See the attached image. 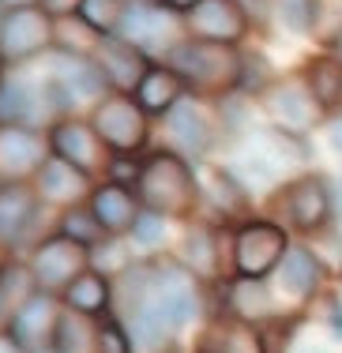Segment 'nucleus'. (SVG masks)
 <instances>
[{
    "mask_svg": "<svg viewBox=\"0 0 342 353\" xmlns=\"http://www.w3.org/2000/svg\"><path fill=\"white\" fill-rule=\"evenodd\" d=\"M165 68H173L185 83L192 98H222L245 83V57L237 46H214V41H196L185 38L162 57Z\"/></svg>",
    "mask_w": 342,
    "mask_h": 353,
    "instance_id": "f257e3e1",
    "label": "nucleus"
},
{
    "mask_svg": "<svg viewBox=\"0 0 342 353\" xmlns=\"http://www.w3.org/2000/svg\"><path fill=\"white\" fill-rule=\"evenodd\" d=\"M136 199H139L143 211L162 214L165 222H170V218L173 222L192 218V211L199 207V181H196V173H192V162L170 147L147 154L143 165H139Z\"/></svg>",
    "mask_w": 342,
    "mask_h": 353,
    "instance_id": "f03ea898",
    "label": "nucleus"
},
{
    "mask_svg": "<svg viewBox=\"0 0 342 353\" xmlns=\"http://www.w3.org/2000/svg\"><path fill=\"white\" fill-rule=\"evenodd\" d=\"M94 124L98 139L110 147V154H136L151 139V117L139 109L132 94H105L87 117Z\"/></svg>",
    "mask_w": 342,
    "mask_h": 353,
    "instance_id": "7ed1b4c3",
    "label": "nucleus"
},
{
    "mask_svg": "<svg viewBox=\"0 0 342 353\" xmlns=\"http://www.w3.org/2000/svg\"><path fill=\"white\" fill-rule=\"evenodd\" d=\"M53 27L57 23L38 4L8 8L4 19H0V64L19 68L41 53H53Z\"/></svg>",
    "mask_w": 342,
    "mask_h": 353,
    "instance_id": "20e7f679",
    "label": "nucleus"
},
{
    "mask_svg": "<svg viewBox=\"0 0 342 353\" xmlns=\"http://www.w3.org/2000/svg\"><path fill=\"white\" fill-rule=\"evenodd\" d=\"M290 252V237L282 225L267 222V218H252L233 233V267L237 279H267L279 271L282 256Z\"/></svg>",
    "mask_w": 342,
    "mask_h": 353,
    "instance_id": "39448f33",
    "label": "nucleus"
},
{
    "mask_svg": "<svg viewBox=\"0 0 342 353\" xmlns=\"http://www.w3.org/2000/svg\"><path fill=\"white\" fill-rule=\"evenodd\" d=\"M27 267H30V279H34V285L41 293L61 297V293L90 267V248H83L76 241L53 233L49 241H41V245L30 252Z\"/></svg>",
    "mask_w": 342,
    "mask_h": 353,
    "instance_id": "423d86ee",
    "label": "nucleus"
},
{
    "mask_svg": "<svg viewBox=\"0 0 342 353\" xmlns=\"http://www.w3.org/2000/svg\"><path fill=\"white\" fill-rule=\"evenodd\" d=\"M46 139H49V154H57L61 162L76 165L79 173L90 176V181H94L98 173H105L113 162L110 147L98 139L94 124L83 121V117H61V121L46 132Z\"/></svg>",
    "mask_w": 342,
    "mask_h": 353,
    "instance_id": "0eeeda50",
    "label": "nucleus"
},
{
    "mask_svg": "<svg viewBox=\"0 0 342 353\" xmlns=\"http://www.w3.org/2000/svg\"><path fill=\"white\" fill-rule=\"evenodd\" d=\"M121 38L132 41L136 49H143L147 57H151V53L165 57L173 46H181V41L188 38L185 15L170 12L165 4H132L128 15H124Z\"/></svg>",
    "mask_w": 342,
    "mask_h": 353,
    "instance_id": "6e6552de",
    "label": "nucleus"
},
{
    "mask_svg": "<svg viewBox=\"0 0 342 353\" xmlns=\"http://www.w3.org/2000/svg\"><path fill=\"white\" fill-rule=\"evenodd\" d=\"M49 83H53L57 98H61L64 113L72 117L76 105H98L110 87H105L102 72H98L94 57H68V53H53V68H49Z\"/></svg>",
    "mask_w": 342,
    "mask_h": 353,
    "instance_id": "1a4fd4ad",
    "label": "nucleus"
},
{
    "mask_svg": "<svg viewBox=\"0 0 342 353\" xmlns=\"http://www.w3.org/2000/svg\"><path fill=\"white\" fill-rule=\"evenodd\" d=\"M185 30L196 41H214V46H237L248 38L252 19L237 0H199L185 15Z\"/></svg>",
    "mask_w": 342,
    "mask_h": 353,
    "instance_id": "9d476101",
    "label": "nucleus"
},
{
    "mask_svg": "<svg viewBox=\"0 0 342 353\" xmlns=\"http://www.w3.org/2000/svg\"><path fill=\"white\" fill-rule=\"evenodd\" d=\"M49 158V139L34 128L0 124V184H30Z\"/></svg>",
    "mask_w": 342,
    "mask_h": 353,
    "instance_id": "9b49d317",
    "label": "nucleus"
},
{
    "mask_svg": "<svg viewBox=\"0 0 342 353\" xmlns=\"http://www.w3.org/2000/svg\"><path fill=\"white\" fill-rule=\"evenodd\" d=\"M165 121V139H170V150H177L181 158H199L211 150L214 143V117L207 109L203 98L185 94L170 113L162 117Z\"/></svg>",
    "mask_w": 342,
    "mask_h": 353,
    "instance_id": "f8f14e48",
    "label": "nucleus"
},
{
    "mask_svg": "<svg viewBox=\"0 0 342 353\" xmlns=\"http://www.w3.org/2000/svg\"><path fill=\"white\" fill-rule=\"evenodd\" d=\"M94 64H98V72H102L110 94H136L143 75L151 72V57H147L143 49H136L132 41H124L121 34L98 41Z\"/></svg>",
    "mask_w": 342,
    "mask_h": 353,
    "instance_id": "ddd939ff",
    "label": "nucleus"
},
{
    "mask_svg": "<svg viewBox=\"0 0 342 353\" xmlns=\"http://www.w3.org/2000/svg\"><path fill=\"white\" fill-rule=\"evenodd\" d=\"M282 211H286V222L294 225L297 233H316L331 222V188L323 176L308 173L297 176V181L286 184L282 192Z\"/></svg>",
    "mask_w": 342,
    "mask_h": 353,
    "instance_id": "4468645a",
    "label": "nucleus"
},
{
    "mask_svg": "<svg viewBox=\"0 0 342 353\" xmlns=\"http://www.w3.org/2000/svg\"><path fill=\"white\" fill-rule=\"evenodd\" d=\"M61 301L53 297V293H34V297H27L19 308L12 312L8 319V331L15 334V339L23 342L30 353H41L53 346L57 339V327H61Z\"/></svg>",
    "mask_w": 342,
    "mask_h": 353,
    "instance_id": "2eb2a0df",
    "label": "nucleus"
},
{
    "mask_svg": "<svg viewBox=\"0 0 342 353\" xmlns=\"http://www.w3.org/2000/svg\"><path fill=\"white\" fill-rule=\"evenodd\" d=\"M263 105H267V113H271V121L279 124L286 136H301V132H308L323 117V109L316 105L312 94H308L301 75H297V79H286V83H274L263 94Z\"/></svg>",
    "mask_w": 342,
    "mask_h": 353,
    "instance_id": "dca6fc26",
    "label": "nucleus"
},
{
    "mask_svg": "<svg viewBox=\"0 0 342 353\" xmlns=\"http://www.w3.org/2000/svg\"><path fill=\"white\" fill-rule=\"evenodd\" d=\"M34 192L41 203H57V207H79L90 199V192H94V181H90L87 173H79L76 165L61 162L57 154L46 158V165L38 170L34 176Z\"/></svg>",
    "mask_w": 342,
    "mask_h": 353,
    "instance_id": "f3484780",
    "label": "nucleus"
},
{
    "mask_svg": "<svg viewBox=\"0 0 342 353\" xmlns=\"http://www.w3.org/2000/svg\"><path fill=\"white\" fill-rule=\"evenodd\" d=\"M87 207H90V214L98 218V225L105 230V237H124V233H132L136 218L143 214V207H139V199H136V188H124V184H113V181L94 184Z\"/></svg>",
    "mask_w": 342,
    "mask_h": 353,
    "instance_id": "a211bd4d",
    "label": "nucleus"
},
{
    "mask_svg": "<svg viewBox=\"0 0 342 353\" xmlns=\"http://www.w3.org/2000/svg\"><path fill=\"white\" fill-rule=\"evenodd\" d=\"M151 301L158 305V312L177 327H185L196 319L199 312V290H196V279L188 271H158L151 279Z\"/></svg>",
    "mask_w": 342,
    "mask_h": 353,
    "instance_id": "6ab92c4d",
    "label": "nucleus"
},
{
    "mask_svg": "<svg viewBox=\"0 0 342 353\" xmlns=\"http://www.w3.org/2000/svg\"><path fill=\"white\" fill-rule=\"evenodd\" d=\"M41 199L34 184H0V248H12L34 225Z\"/></svg>",
    "mask_w": 342,
    "mask_h": 353,
    "instance_id": "aec40b11",
    "label": "nucleus"
},
{
    "mask_svg": "<svg viewBox=\"0 0 342 353\" xmlns=\"http://www.w3.org/2000/svg\"><path fill=\"white\" fill-rule=\"evenodd\" d=\"M185 94L188 90H185V83H181L177 72L165 68V64H151V72L143 75V83L136 87L132 98L139 102V109H143L147 117H165Z\"/></svg>",
    "mask_w": 342,
    "mask_h": 353,
    "instance_id": "412c9836",
    "label": "nucleus"
},
{
    "mask_svg": "<svg viewBox=\"0 0 342 353\" xmlns=\"http://www.w3.org/2000/svg\"><path fill=\"white\" fill-rule=\"evenodd\" d=\"M301 79L323 113H339L342 109V57H335V53L312 57L301 68Z\"/></svg>",
    "mask_w": 342,
    "mask_h": 353,
    "instance_id": "4be33fe9",
    "label": "nucleus"
},
{
    "mask_svg": "<svg viewBox=\"0 0 342 353\" xmlns=\"http://www.w3.org/2000/svg\"><path fill=\"white\" fill-rule=\"evenodd\" d=\"M110 297H113L110 274L90 271V267L61 293V301L68 305V312H79V316H87V319H102L105 312H110Z\"/></svg>",
    "mask_w": 342,
    "mask_h": 353,
    "instance_id": "5701e85b",
    "label": "nucleus"
},
{
    "mask_svg": "<svg viewBox=\"0 0 342 353\" xmlns=\"http://www.w3.org/2000/svg\"><path fill=\"white\" fill-rule=\"evenodd\" d=\"M320 279H323V267L308 248H290L286 256H282L279 282H282V290H286L290 297H297V301L312 297V293L320 290Z\"/></svg>",
    "mask_w": 342,
    "mask_h": 353,
    "instance_id": "b1692460",
    "label": "nucleus"
},
{
    "mask_svg": "<svg viewBox=\"0 0 342 353\" xmlns=\"http://www.w3.org/2000/svg\"><path fill=\"white\" fill-rule=\"evenodd\" d=\"M185 271L192 279H219V237L214 230H188L185 237Z\"/></svg>",
    "mask_w": 342,
    "mask_h": 353,
    "instance_id": "393cba45",
    "label": "nucleus"
},
{
    "mask_svg": "<svg viewBox=\"0 0 342 353\" xmlns=\"http://www.w3.org/2000/svg\"><path fill=\"white\" fill-rule=\"evenodd\" d=\"M94 334H98V319H87L79 312H64L61 327H57L53 350L57 353H98Z\"/></svg>",
    "mask_w": 342,
    "mask_h": 353,
    "instance_id": "a878e982",
    "label": "nucleus"
},
{
    "mask_svg": "<svg viewBox=\"0 0 342 353\" xmlns=\"http://www.w3.org/2000/svg\"><path fill=\"white\" fill-rule=\"evenodd\" d=\"M124 15H128V0H83L79 4V19L87 23L98 38L121 34Z\"/></svg>",
    "mask_w": 342,
    "mask_h": 353,
    "instance_id": "bb28decb",
    "label": "nucleus"
},
{
    "mask_svg": "<svg viewBox=\"0 0 342 353\" xmlns=\"http://www.w3.org/2000/svg\"><path fill=\"white\" fill-rule=\"evenodd\" d=\"M61 237H68V241H76V245L83 248H98L105 241V230L98 225V218L90 214V207L87 203H79V207H68V211L61 214Z\"/></svg>",
    "mask_w": 342,
    "mask_h": 353,
    "instance_id": "cd10ccee",
    "label": "nucleus"
},
{
    "mask_svg": "<svg viewBox=\"0 0 342 353\" xmlns=\"http://www.w3.org/2000/svg\"><path fill=\"white\" fill-rule=\"evenodd\" d=\"M230 301H233V312H241L245 319H263V316L274 312L271 290H267L260 279H241V282H233Z\"/></svg>",
    "mask_w": 342,
    "mask_h": 353,
    "instance_id": "c85d7f7f",
    "label": "nucleus"
},
{
    "mask_svg": "<svg viewBox=\"0 0 342 353\" xmlns=\"http://www.w3.org/2000/svg\"><path fill=\"white\" fill-rule=\"evenodd\" d=\"M312 34L323 46H335L342 34V0H312Z\"/></svg>",
    "mask_w": 342,
    "mask_h": 353,
    "instance_id": "c756f323",
    "label": "nucleus"
},
{
    "mask_svg": "<svg viewBox=\"0 0 342 353\" xmlns=\"http://www.w3.org/2000/svg\"><path fill=\"white\" fill-rule=\"evenodd\" d=\"M94 346L98 353H132V339H128V327L113 316L98 319V334H94Z\"/></svg>",
    "mask_w": 342,
    "mask_h": 353,
    "instance_id": "7c9ffc66",
    "label": "nucleus"
},
{
    "mask_svg": "<svg viewBox=\"0 0 342 353\" xmlns=\"http://www.w3.org/2000/svg\"><path fill=\"white\" fill-rule=\"evenodd\" d=\"M271 8L290 30H297V34L312 30V0H271Z\"/></svg>",
    "mask_w": 342,
    "mask_h": 353,
    "instance_id": "2f4dec72",
    "label": "nucleus"
},
{
    "mask_svg": "<svg viewBox=\"0 0 342 353\" xmlns=\"http://www.w3.org/2000/svg\"><path fill=\"white\" fill-rule=\"evenodd\" d=\"M162 237H165V218L162 214L143 211L136 218V225H132V241H136V245L154 248V245H162Z\"/></svg>",
    "mask_w": 342,
    "mask_h": 353,
    "instance_id": "473e14b6",
    "label": "nucleus"
},
{
    "mask_svg": "<svg viewBox=\"0 0 342 353\" xmlns=\"http://www.w3.org/2000/svg\"><path fill=\"white\" fill-rule=\"evenodd\" d=\"M83 0H38V8L49 15V19H68V15H79Z\"/></svg>",
    "mask_w": 342,
    "mask_h": 353,
    "instance_id": "72a5a7b5",
    "label": "nucleus"
},
{
    "mask_svg": "<svg viewBox=\"0 0 342 353\" xmlns=\"http://www.w3.org/2000/svg\"><path fill=\"white\" fill-rule=\"evenodd\" d=\"M0 353H30V350L23 346V342L15 339V334L8 331V327H0Z\"/></svg>",
    "mask_w": 342,
    "mask_h": 353,
    "instance_id": "f704fd0d",
    "label": "nucleus"
},
{
    "mask_svg": "<svg viewBox=\"0 0 342 353\" xmlns=\"http://www.w3.org/2000/svg\"><path fill=\"white\" fill-rule=\"evenodd\" d=\"M162 4H165V8H170V12H177V15H188V12H192V8H196V4H199V0H162Z\"/></svg>",
    "mask_w": 342,
    "mask_h": 353,
    "instance_id": "c9c22d12",
    "label": "nucleus"
},
{
    "mask_svg": "<svg viewBox=\"0 0 342 353\" xmlns=\"http://www.w3.org/2000/svg\"><path fill=\"white\" fill-rule=\"evenodd\" d=\"M30 4H38V0H0L4 12H8V8H30Z\"/></svg>",
    "mask_w": 342,
    "mask_h": 353,
    "instance_id": "e433bc0d",
    "label": "nucleus"
},
{
    "mask_svg": "<svg viewBox=\"0 0 342 353\" xmlns=\"http://www.w3.org/2000/svg\"><path fill=\"white\" fill-rule=\"evenodd\" d=\"M331 327H335V331L342 334V305H335V308H331Z\"/></svg>",
    "mask_w": 342,
    "mask_h": 353,
    "instance_id": "4c0bfd02",
    "label": "nucleus"
},
{
    "mask_svg": "<svg viewBox=\"0 0 342 353\" xmlns=\"http://www.w3.org/2000/svg\"><path fill=\"white\" fill-rule=\"evenodd\" d=\"M335 147H339V150H342V128H339V132H335Z\"/></svg>",
    "mask_w": 342,
    "mask_h": 353,
    "instance_id": "58836bf2",
    "label": "nucleus"
},
{
    "mask_svg": "<svg viewBox=\"0 0 342 353\" xmlns=\"http://www.w3.org/2000/svg\"><path fill=\"white\" fill-rule=\"evenodd\" d=\"M4 263H8V256H4V248H0V271H4Z\"/></svg>",
    "mask_w": 342,
    "mask_h": 353,
    "instance_id": "ea45409f",
    "label": "nucleus"
},
{
    "mask_svg": "<svg viewBox=\"0 0 342 353\" xmlns=\"http://www.w3.org/2000/svg\"><path fill=\"white\" fill-rule=\"evenodd\" d=\"M139 4H162V0H139Z\"/></svg>",
    "mask_w": 342,
    "mask_h": 353,
    "instance_id": "a19ab883",
    "label": "nucleus"
},
{
    "mask_svg": "<svg viewBox=\"0 0 342 353\" xmlns=\"http://www.w3.org/2000/svg\"><path fill=\"white\" fill-rule=\"evenodd\" d=\"M41 353H57V350H53V346H49V350H41Z\"/></svg>",
    "mask_w": 342,
    "mask_h": 353,
    "instance_id": "79ce46f5",
    "label": "nucleus"
},
{
    "mask_svg": "<svg viewBox=\"0 0 342 353\" xmlns=\"http://www.w3.org/2000/svg\"><path fill=\"white\" fill-rule=\"evenodd\" d=\"M0 19H4V8H0Z\"/></svg>",
    "mask_w": 342,
    "mask_h": 353,
    "instance_id": "37998d69",
    "label": "nucleus"
}]
</instances>
